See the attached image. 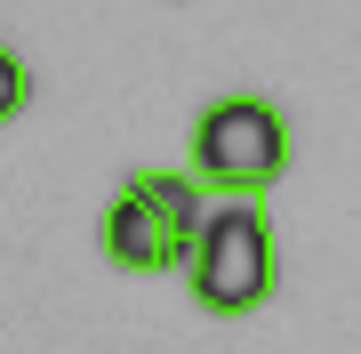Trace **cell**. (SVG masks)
Here are the masks:
<instances>
[{"mask_svg": "<svg viewBox=\"0 0 361 354\" xmlns=\"http://www.w3.org/2000/svg\"><path fill=\"white\" fill-rule=\"evenodd\" d=\"M185 290H193L201 314H257L273 298V218H265V194H217L201 218L193 249H185Z\"/></svg>", "mask_w": 361, "mask_h": 354, "instance_id": "obj_1", "label": "cell"}, {"mask_svg": "<svg viewBox=\"0 0 361 354\" xmlns=\"http://www.w3.org/2000/svg\"><path fill=\"white\" fill-rule=\"evenodd\" d=\"M185 153H193V177L209 194H265L289 170V121L273 97L233 89V97H209L193 113V145Z\"/></svg>", "mask_w": 361, "mask_h": 354, "instance_id": "obj_2", "label": "cell"}, {"mask_svg": "<svg viewBox=\"0 0 361 354\" xmlns=\"http://www.w3.org/2000/svg\"><path fill=\"white\" fill-rule=\"evenodd\" d=\"M97 242H104V258H113L121 274H185V234L137 194V185H121V194H113Z\"/></svg>", "mask_w": 361, "mask_h": 354, "instance_id": "obj_3", "label": "cell"}, {"mask_svg": "<svg viewBox=\"0 0 361 354\" xmlns=\"http://www.w3.org/2000/svg\"><path fill=\"white\" fill-rule=\"evenodd\" d=\"M25 105H32V73H25V57L0 40V129H8V121L25 113Z\"/></svg>", "mask_w": 361, "mask_h": 354, "instance_id": "obj_4", "label": "cell"}]
</instances>
